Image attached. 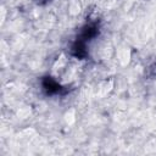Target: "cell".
I'll list each match as a JSON object with an SVG mask.
<instances>
[{"label": "cell", "instance_id": "6da1fadb", "mask_svg": "<svg viewBox=\"0 0 156 156\" xmlns=\"http://www.w3.org/2000/svg\"><path fill=\"white\" fill-rule=\"evenodd\" d=\"M43 89L48 95H55V94H63L66 91L65 88H62L56 80H54L51 77H45L41 80Z\"/></svg>", "mask_w": 156, "mask_h": 156}, {"label": "cell", "instance_id": "3957f363", "mask_svg": "<svg viewBox=\"0 0 156 156\" xmlns=\"http://www.w3.org/2000/svg\"><path fill=\"white\" fill-rule=\"evenodd\" d=\"M38 4H45L46 1H49V0H35Z\"/></svg>", "mask_w": 156, "mask_h": 156}, {"label": "cell", "instance_id": "7a4b0ae2", "mask_svg": "<svg viewBox=\"0 0 156 156\" xmlns=\"http://www.w3.org/2000/svg\"><path fill=\"white\" fill-rule=\"evenodd\" d=\"M99 33V27H98V23L96 22H93V23H88L83 27L80 34H79V39L83 40V41H89L91 40L93 38H95Z\"/></svg>", "mask_w": 156, "mask_h": 156}]
</instances>
